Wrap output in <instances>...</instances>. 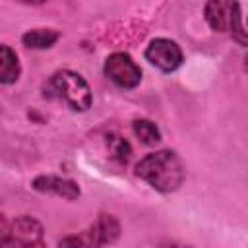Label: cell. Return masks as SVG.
<instances>
[{"mask_svg": "<svg viewBox=\"0 0 248 248\" xmlns=\"http://www.w3.org/2000/svg\"><path fill=\"white\" fill-rule=\"evenodd\" d=\"M107 147H108V153L110 157L118 163V165H126L132 157V145L128 143L126 138L122 136H116V134H110L107 138Z\"/></svg>", "mask_w": 248, "mask_h": 248, "instance_id": "obj_12", "label": "cell"}, {"mask_svg": "<svg viewBox=\"0 0 248 248\" xmlns=\"http://www.w3.org/2000/svg\"><path fill=\"white\" fill-rule=\"evenodd\" d=\"M145 60L155 66L157 70L161 72H174L180 68L182 60H184V54H182V48L178 46V43L170 41V39H153L147 48H145Z\"/></svg>", "mask_w": 248, "mask_h": 248, "instance_id": "obj_4", "label": "cell"}, {"mask_svg": "<svg viewBox=\"0 0 248 248\" xmlns=\"http://www.w3.org/2000/svg\"><path fill=\"white\" fill-rule=\"evenodd\" d=\"M31 186H33V190H37L41 194H52V196L64 198L68 202H74L81 196L79 184L76 180L56 176V174H39L33 178Z\"/></svg>", "mask_w": 248, "mask_h": 248, "instance_id": "obj_6", "label": "cell"}, {"mask_svg": "<svg viewBox=\"0 0 248 248\" xmlns=\"http://www.w3.org/2000/svg\"><path fill=\"white\" fill-rule=\"evenodd\" d=\"M105 76L122 89H134L141 81V68L128 52H112L105 60Z\"/></svg>", "mask_w": 248, "mask_h": 248, "instance_id": "obj_3", "label": "cell"}, {"mask_svg": "<svg viewBox=\"0 0 248 248\" xmlns=\"http://www.w3.org/2000/svg\"><path fill=\"white\" fill-rule=\"evenodd\" d=\"M229 17H231V2L211 0L205 4V21L215 33L229 31Z\"/></svg>", "mask_w": 248, "mask_h": 248, "instance_id": "obj_9", "label": "cell"}, {"mask_svg": "<svg viewBox=\"0 0 248 248\" xmlns=\"http://www.w3.org/2000/svg\"><path fill=\"white\" fill-rule=\"evenodd\" d=\"M136 176L147 182L153 190L161 194L174 192L182 186L186 169L182 159L170 149H159L141 157L136 165Z\"/></svg>", "mask_w": 248, "mask_h": 248, "instance_id": "obj_1", "label": "cell"}, {"mask_svg": "<svg viewBox=\"0 0 248 248\" xmlns=\"http://www.w3.org/2000/svg\"><path fill=\"white\" fill-rule=\"evenodd\" d=\"M229 31L232 39L240 45L246 46V29L242 23V14H240V4H231V17H229Z\"/></svg>", "mask_w": 248, "mask_h": 248, "instance_id": "obj_13", "label": "cell"}, {"mask_svg": "<svg viewBox=\"0 0 248 248\" xmlns=\"http://www.w3.org/2000/svg\"><path fill=\"white\" fill-rule=\"evenodd\" d=\"M58 39H60V33L56 29H31L21 37V43L33 50H45L56 45Z\"/></svg>", "mask_w": 248, "mask_h": 248, "instance_id": "obj_10", "label": "cell"}, {"mask_svg": "<svg viewBox=\"0 0 248 248\" xmlns=\"http://www.w3.org/2000/svg\"><path fill=\"white\" fill-rule=\"evenodd\" d=\"M45 97L66 103L76 112H85L91 107L93 95L89 83L72 70H58L45 83Z\"/></svg>", "mask_w": 248, "mask_h": 248, "instance_id": "obj_2", "label": "cell"}, {"mask_svg": "<svg viewBox=\"0 0 248 248\" xmlns=\"http://www.w3.org/2000/svg\"><path fill=\"white\" fill-rule=\"evenodd\" d=\"M132 130L134 136L143 143V145H155L161 141V130L155 122L147 120V118H138L132 122Z\"/></svg>", "mask_w": 248, "mask_h": 248, "instance_id": "obj_11", "label": "cell"}, {"mask_svg": "<svg viewBox=\"0 0 248 248\" xmlns=\"http://www.w3.org/2000/svg\"><path fill=\"white\" fill-rule=\"evenodd\" d=\"M0 248H14L12 242V223H8L6 215L0 213Z\"/></svg>", "mask_w": 248, "mask_h": 248, "instance_id": "obj_14", "label": "cell"}, {"mask_svg": "<svg viewBox=\"0 0 248 248\" xmlns=\"http://www.w3.org/2000/svg\"><path fill=\"white\" fill-rule=\"evenodd\" d=\"M58 248H89L83 234H68L58 242Z\"/></svg>", "mask_w": 248, "mask_h": 248, "instance_id": "obj_15", "label": "cell"}, {"mask_svg": "<svg viewBox=\"0 0 248 248\" xmlns=\"http://www.w3.org/2000/svg\"><path fill=\"white\" fill-rule=\"evenodd\" d=\"M12 242L14 248H46L45 229L41 221L31 215H19L12 223Z\"/></svg>", "mask_w": 248, "mask_h": 248, "instance_id": "obj_5", "label": "cell"}, {"mask_svg": "<svg viewBox=\"0 0 248 248\" xmlns=\"http://www.w3.org/2000/svg\"><path fill=\"white\" fill-rule=\"evenodd\" d=\"M21 66L16 50L8 45H0V83L12 85L19 79Z\"/></svg>", "mask_w": 248, "mask_h": 248, "instance_id": "obj_8", "label": "cell"}, {"mask_svg": "<svg viewBox=\"0 0 248 248\" xmlns=\"http://www.w3.org/2000/svg\"><path fill=\"white\" fill-rule=\"evenodd\" d=\"M83 236L89 248H103L107 244H112L120 236V221L110 213H101L89 227V231L83 232Z\"/></svg>", "mask_w": 248, "mask_h": 248, "instance_id": "obj_7", "label": "cell"}]
</instances>
